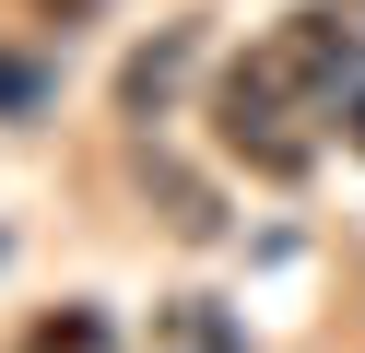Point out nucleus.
<instances>
[{
  "label": "nucleus",
  "instance_id": "nucleus-4",
  "mask_svg": "<svg viewBox=\"0 0 365 353\" xmlns=\"http://www.w3.org/2000/svg\"><path fill=\"white\" fill-rule=\"evenodd\" d=\"M24 353H118V329H106V306H48L24 329Z\"/></svg>",
  "mask_w": 365,
  "mask_h": 353
},
{
  "label": "nucleus",
  "instance_id": "nucleus-5",
  "mask_svg": "<svg viewBox=\"0 0 365 353\" xmlns=\"http://www.w3.org/2000/svg\"><path fill=\"white\" fill-rule=\"evenodd\" d=\"M0 106H36V71H12V59H0Z\"/></svg>",
  "mask_w": 365,
  "mask_h": 353
},
{
  "label": "nucleus",
  "instance_id": "nucleus-6",
  "mask_svg": "<svg viewBox=\"0 0 365 353\" xmlns=\"http://www.w3.org/2000/svg\"><path fill=\"white\" fill-rule=\"evenodd\" d=\"M341 130H354V153H365V94H354V118H341Z\"/></svg>",
  "mask_w": 365,
  "mask_h": 353
},
{
  "label": "nucleus",
  "instance_id": "nucleus-1",
  "mask_svg": "<svg viewBox=\"0 0 365 353\" xmlns=\"http://www.w3.org/2000/svg\"><path fill=\"white\" fill-rule=\"evenodd\" d=\"M365 59V0H307L271 36H247L212 83V141L247 177H307L318 130L341 118V83Z\"/></svg>",
  "mask_w": 365,
  "mask_h": 353
},
{
  "label": "nucleus",
  "instance_id": "nucleus-3",
  "mask_svg": "<svg viewBox=\"0 0 365 353\" xmlns=\"http://www.w3.org/2000/svg\"><path fill=\"white\" fill-rule=\"evenodd\" d=\"M189 59H200V24H165V36H153L142 59L118 71V106H130V118H153V106L177 94V71H189Z\"/></svg>",
  "mask_w": 365,
  "mask_h": 353
},
{
  "label": "nucleus",
  "instance_id": "nucleus-2",
  "mask_svg": "<svg viewBox=\"0 0 365 353\" xmlns=\"http://www.w3.org/2000/svg\"><path fill=\"white\" fill-rule=\"evenodd\" d=\"M142 353H247V329L224 318L212 295H165V306H153V342H142Z\"/></svg>",
  "mask_w": 365,
  "mask_h": 353
}]
</instances>
